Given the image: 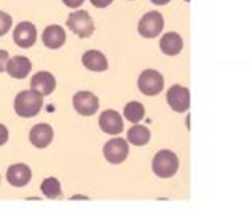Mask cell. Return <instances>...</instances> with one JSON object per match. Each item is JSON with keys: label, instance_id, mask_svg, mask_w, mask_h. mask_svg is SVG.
I'll list each match as a JSON object with an SVG mask.
<instances>
[{"label": "cell", "instance_id": "26", "mask_svg": "<svg viewBox=\"0 0 252 212\" xmlns=\"http://www.w3.org/2000/svg\"><path fill=\"white\" fill-rule=\"evenodd\" d=\"M150 2L155 5H166L168 2H171V0H150Z\"/></svg>", "mask_w": 252, "mask_h": 212}, {"label": "cell", "instance_id": "1", "mask_svg": "<svg viewBox=\"0 0 252 212\" xmlns=\"http://www.w3.org/2000/svg\"><path fill=\"white\" fill-rule=\"evenodd\" d=\"M43 105V96L34 90L21 91L15 97V112L23 118H32L38 115Z\"/></svg>", "mask_w": 252, "mask_h": 212}, {"label": "cell", "instance_id": "18", "mask_svg": "<svg viewBox=\"0 0 252 212\" xmlns=\"http://www.w3.org/2000/svg\"><path fill=\"white\" fill-rule=\"evenodd\" d=\"M128 141L132 145H145L150 141V131L149 128L136 124L128 131Z\"/></svg>", "mask_w": 252, "mask_h": 212}, {"label": "cell", "instance_id": "8", "mask_svg": "<svg viewBox=\"0 0 252 212\" xmlns=\"http://www.w3.org/2000/svg\"><path fill=\"white\" fill-rule=\"evenodd\" d=\"M72 102H74V109L85 117L94 115L99 109V99L90 91H78Z\"/></svg>", "mask_w": 252, "mask_h": 212}, {"label": "cell", "instance_id": "2", "mask_svg": "<svg viewBox=\"0 0 252 212\" xmlns=\"http://www.w3.org/2000/svg\"><path fill=\"white\" fill-rule=\"evenodd\" d=\"M152 169H154L155 176L161 179L172 177L179 169V158L171 150H161L152 161Z\"/></svg>", "mask_w": 252, "mask_h": 212}, {"label": "cell", "instance_id": "17", "mask_svg": "<svg viewBox=\"0 0 252 212\" xmlns=\"http://www.w3.org/2000/svg\"><path fill=\"white\" fill-rule=\"evenodd\" d=\"M184 42L177 32H168L160 40V50L168 56H176L182 51Z\"/></svg>", "mask_w": 252, "mask_h": 212}, {"label": "cell", "instance_id": "20", "mask_svg": "<svg viewBox=\"0 0 252 212\" xmlns=\"http://www.w3.org/2000/svg\"><path fill=\"white\" fill-rule=\"evenodd\" d=\"M42 191L46 198H50V200H56V198L61 196V183H59L58 179L48 177L42 182Z\"/></svg>", "mask_w": 252, "mask_h": 212}, {"label": "cell", "instance_id": "15", "mask_svg": "<svg viewBox=\"0 0 252 212\" xmlns=\"http://www.w3.org/2000/svg\"><path fill=\"white\" fill-rule=\"evenodd\" d=\"M5 70L8 72V75L13 77V78H26L32 70V64L31 61L26 56H15L8 59V62H6V67Z\"/></svg>", "mask_w": 252, "mask_h": 212}, {"label": "cell", "instance_id": "3", "mask_svg": "<svg viewBox=\"0 0 252 212\" xmlns=\"http://www.w3.org/2000/svg\"><path fill=\"white\" fill-rule=\"evenodd\" d=\"M67 26L74 34H77L82 38L90 37L93 32H94V23H93L90 13L85 10L70 13L67 18Z\"/></svg>", "mask_w": 252, "mask_h": 212}, {"label": "cell", "instance_id": "16", "mask_svg": "<svg viewBox=\"0 0 252 212\" xmlns=\"http://www.w3.org/2000/svg\"><path fill=\"white\" fill-rule=\"evenodd\" d=\"M82 62L83 65L88 70L93 72H104L107 70L109 64H107V58H105L101 51H96V50H91V51H86L83 58H82Z\"/></svg>", "mask_w": 252, "mask_h": 212}, {"label": "cell", "instance_id": "24", "mask_svg": "<svg viewBox=\"0 0 252 212\" xmlns=\"http://www.w3.org/2000/svg\"><path fill=\"white\" fill-rule=\"evenodd\" d=\"M114 0H91V3L96 6V8H105V6H109Z\"/></svg>", "mask_w": 252, "mask_h": 212}, {"label": "cell", "instance_id": "10", "mask_svg": "<svg viewBox=\"0 0 252 212\" xmlns=\"http://www.w3.org/2000/svg\"><path fill=\"white\" fill-rule=\"evenodd\" d=\"M99 126L107 134H120L123 131V120L117 110H104L99 117Z\"/></svg>", "mask_w": 252, "mask_h": 212}, {"label": "cell", "instance_id": "27", "mask_svg": "<svg viewBox=\"0 0 252 212\" xmlns=\"http://www.w3.org/2000/svg\"><path fill=\"white\" fill-rule=\"evenodd\" d=\"M185 2H190V0H185Z\"/></svg>", "mask_w": 252, "mask_h": 212}, {"label": "cell", "instance_id": "7", "mask_svg": "<svg viewBox=\"0 0 252 212\" xmlns=\"http://www.w3.org/2000/svg\"><path fill=\"white\" fill-rule=\"evenodd\" d=\"M166 101L169 104V107L174 112H179V114L187 112L190 107V91L189 88H185V86L174 85L168 90Z\"/></svg>", "mask_w": 252, "mask_h": 212}, {"label": "cell", "instance_id": "4", "mask_svg": "<svg viewBox=\"0 0 252 212\" xmlns=\"http://www.w3.org/2000/svg\"><path fill=\"white\" fill-rule=\"evenodd\" d=\"M163 26H164V19L161 16V13L149 11L141 18L137 30L144 38H155L157 35H160V32L163 30Z\"/></svg>", "mask_w": 252, "mask_h": 212}, {"label": "cell", "instance_id": "5", "mask_svg": "<svg viewBox=\"0 0 252 212\" xmlns=\"http://www.w3.org/2000/svg\"><path fill=\"white\" fill-rule=\"evenodd\" d=\"M137 86H139V90H141V92H144L145 96H155V94H160L161 92L163 86H164V80L158 70L147 69L142 72L141 77H139Z\"/></svg>", "mask_w": 252, "mask_h": 212}, {"label": "cell", "instance_id": "9", "mask_svg": "<svg viewBox=\"0 0 252 212\" xmlns=\"http://www.w3.org/2000/svg\"><path fill=\"white\" fill-rule=\"evenodd\" d=\"M13 40L19 48H31L37 42V29L32 23H19L15 32H13Z\"/></svg>", "mask_w": 252, "mask_h": 212}, {"label": "cell", "instance_id": "6", "mask_svg": "<svg viewBox=\"0 0 252 212\" xmlns=\"http://www.w3.org/2000/svg\"><path fill=\"white\" fill-rule=\"evenodd\" d=\"M129 153V145L128 141H125L122 137L110 139V141L104 145V156L105 160L112 164H120L123 163Z\"/></svg>", "mask_w": 252, "mask_h": 212}, {"label": "cell", "instance_id": "13", "mask_svg": "<svg viewBox=\"0 0 252 212\" xmlns=\"http://www.w3.org/2000/svg\"><path fill=\"white\" fill-rule=\"evenodd\" d=\"M6 179L13 187H24L28 185L32 179V172L29 169L28 164L18 163V164H11L6 171Z\"/></svg>", "mask_w": 252, "mask_h": 212}, {"label": "cell", "instance_id": "14", "mask_svg": "<svg viewBox=\"0 0 252 212\" xmlns=\"http://www.w3.org/2000/svg\"><path fill=\"white\" fill-rule=\"evenodd\" d=\"M65 30L61 28V26H48L43 34H42V42L43 45L46 46V48L50 50H58L61 48V46L65 43Z\"/></svg>", "mask_w": 252, "mask_h": 212}, {"label": "cell", "instance_id": "12", "mask_svg": "<svg viewBox=\"0 0 252 212\" xmlns=\"http://www.w3.org/2000/svg\"><path fill=\"white\" fill-rule=\"evenodd\" d=\"M31 88L37 92H40L42 96H50L56 88V80L50 72H46V70L37 72L31 80Z\"/></svg>", "mask_w": 252, "mask_h": 212}, {"label": "cell", "instance_id": "25", "mask_svg": "<svg viewBox=\"0 0 252 212\" xmlns=\"http://www.w3.org/2000/svg\"><path fill=\"white\" fill-rule=\"evenodd\" d=\"M63 2L65 3V6H69V8H78L85 0H63Z\"/></svg>", "mask_w": 252, "mask_h": 212}, {"label": "cell", "instance_id": "23", "mask_svg": "<svg viewBox=\"0 0 252 212\" xmlns=\"http://www.w3.org/2000/svg\"><path fill=\"white\" fill-rule=\"evenodd\" d=\"M6 141H8V129L0 123V145H3Z\"/></svg>", "mask_w": 252, "mask_h": 212}, {"label": "cell", "instance_id": "19", "mask_svg": "<svg viewBox=\"0 0 252 212\" xmlns=\"http://www.w3.org/2000/svg\"><path fill=\"white\" fill-rule=\"evenodd\" d=\"M123 115L126 117V120H129L131 123H139L145 115V109H144V105L141 102L132 101L125 107Z\"/></svg>", "mask_w": 252, "mask_h": 212}, {"label": "cell", "instance_id": "22", "mask_svg": "<svg viewBox=\"0 0 252 212\" xmlns=\"http://www.w3.org/2000/svg\"><path fill=\"white\" fill-rule=\"evenodd\" d=\"M6 62H8V51L0 50V72H3V70H5Z\"/></svg>", "mask_w": 252, "mask_h": 212}, {"label": "cell", "instance_id": "11", "mask_svg": "<svg viewBox=\"0 0 252 212\" xmlns=\"http://www.w3.org/2000/svg\"><path fill=\"white\" fill-rule=\"evenodd\" d=\"M53 128L50 124L46 123H40V124H35L34 128L31 129L29 132V139H31V144L34 145L37 149H45L53 142Z\"/></svg>", "mask_w": 252, "mask_h": 212}, {"label": "cell", "instance_id": "21", "mask_svg": "<svg viewBox=\"0 0 252 212\" xmlns=\"http://www.w3.org/2000/svg\"><path fill=\"white\" fill-rule=\"evenodd\" d=\"M11 24H13V19H11V16L8 15V13L0 11V37L5 35L6 32L10 30Z\"/></svg>", "mask_w": 252, "mask_h": 212}]
</instances>
